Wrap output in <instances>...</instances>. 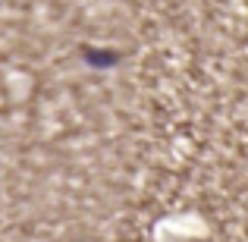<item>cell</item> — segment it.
Returning <instances> with one entry per match:
<instances>
[]
</instances>
